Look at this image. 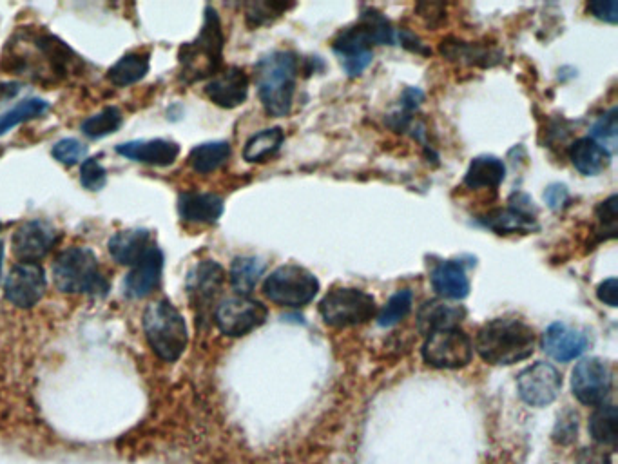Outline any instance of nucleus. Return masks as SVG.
<instances>
[{
  "label": "nucleus",
  "instance_id": "1",
  "mask_svg": "<svg viewBox=\"0 0 618 464\" xmlns=\"http://www.w3.org/2000/svg\"><path fill=\"white\" fill-rule=\"evenodd\" d=\"M394 42V29L379 11H363L358 22L339 31L332 49L350 77H358L372 62V46H387Z\"/></svg>",
  "mask_w": 618,
  "mask_h": 464
},
{
  "label": "nucleus",
  "instance_id": "2",
  "mask_svg": "<svg viewBox=\"0 0 618 464\" xmlns=\"http://www.w3.org/2000/svg\"><path fill=\"white\" fill-rule=\"evenodd\" d=\"M535 343V332L522 319L495 318L477 332L475 350L490 365L510 367L530 358Z\"/></svg>",
  "mask_w": 618,
  "mask_h": 464
},
{
  "label": "nucleus",
  "instance_id": "3",
  "mask_svg": "<svg viewBox=\"0 0 618 464\" xmlns=\"http://www.w3.org/2000/svg\"><path fill=\"white\" fill-rule=\"evenodd\" d=\"M254 78L267 115L289 116L298 82V55L274 51L256 64Z\"/></svg>",
  "mask_w": 618,
  "mask_h": 464
},
{
  "label": "nucleus",
  "instance_id": "4",
  "mask_svg": "<svg viewBox=\"0 0 618 464\" xmlns=\"http://www.w3.org/2000/svg\"><path fill=\"white\" fill-rule=\"evenodd\" d=\"M222 20L211 6L203 13V26L193 42H187L178 53L180 80L185 84L200 82L222 71L223 58Z\"/></svg>",
  "mask_w": 618,
  "mask_h": 464
},
{
  "label": "nucleus",
  "instance_id": "5",
  "mask_svg": "<svg viewBox=\"0 0 618 464\" xmlns=\"http://www.w3.org/2000/svg\"><path fill=\"white\" fill-rule=\"evenodd\" d=\"M145 339L156 358L174 363L182 358L189 343L184 316L167 300L151 303L144 312Z\"/></svg>",
  "mask_w": 618,
  "mask_h": 464
},
{
  "label": "nucleus",
  "instance_id": "6",
  "mask_svg": "<svg viewBox=\"0 0 618 464\" xmlns=\"http://www.w3.org/2000/svg\"><path fill=\"white\" fill-rule=\"evenodd\" d=\"M53 280L60 292L106 296L109 281L100 271L95 252L86 247H71L58 254L53 265Z\"/></svg>",
  "mask_w": 618,
  "mask_h": 464
},
{
  "label": "nucleus",
  "instance_id": "7",
  "mask_svg": "<svg viewBox=\"0 0 618 464\" xmlns=\"http://www.w3.org/2000/svg\"><path fill=\"white\" fill-rule=\"evenodd\" d=\"M319 314L330 327L336 329L358 327L376 316V298L365 290L338 287L330 290L321 300Z\"/></svg>",
  "mask_w": 618,
  "mask_h": 464
},
{
  "label": "nucleus",
  "instance_id": "8",
  "mask_svg": "<svg viewBox=\"0 0 618 464\" xmlns=\"http://www.w3.org/2000/svg\"><path fill=\"white\" fill-rule=\"evenodd\" d=\"M319 281L300 265H281L263 283L265 296L281 307L300 309L316 298Z\"/></svg>",
  "mask_w": 618,
  "mask_h": 464
},
{
  "label": "nucleus",
  "instance_id": "9",
  "mask_svg": "<svg viewBox=\"0 0 618 464\" xmlns=\"http://www.w3.org/2000/svg\"><path fill=\"white\" fill-rule=\"evenodd\" d=\"M423 359L434 368H464L474 359V343L459 327L435 330L426 336Z\"/></svg>",
  "mask_w": 618,
  "mask_h": 464
},
{
  "label": "nucleus",
  "instance_id": "10",
  "mask_svg": "<svg viewBox=\"0 0 618 464\" xmlns=\"http://www.w3.org/2000/svg\"><path fill=\"white\" fill-rule=\"evenodd\" d=\"M269 316L267 307L249 296H232L214 310V323L225 336L242 338L261 327Z\"/></svg>",
  "mask_w": 618,
  "mask_h": 464
},
{
  "label": "nucleus",
  "instance_id": "11",
  "mask_svg": "<svg viewBox=\"0 0 618 464\" xmlns=\"http://www.w3.org/2000/svg\"><path fill=\"white\" fill-rule=\"evenodd\" d=\"M611 388L613 372L602 359H582L571 372V390L582 405L599 406L606 403Z\"/></svg>",
  "mask_w": 618,
  "mask_h": 464
},
{
  "label": "nucleus",
  "instance_id": "12",
  "mask_svg": "<svg viewBox=\"0 0 618 464\" xmlns=\"http://www.w3.org/2000/svg\"><path fill=\"white\" fill-rule=\"evenodd\" d=\"M517 388L526 405L541 408L551 405L561 394L562 376L550 363L539 361L522 370L517 377Z\"/></svg>",
  "mask_w": 618,
  "mask_h": 464
},
{
  "label": "nucleus",
  "instance_id": "13",
  "mask_svg": "<svg viewBox=\"0 0 618 464\" xmlns=\"http://www.w3.org/2000/svg\"><path fill=\"white\" fill-rule=\"evenodd\" d=\"M46 272L39 263H19L4 281V296L19 309L37 305L46 294Z\"/></svg>",
  "mask_w": 618,
  "mask_h": 464
},
{
  "label": "nucleus",
  "instance_id": "14",
  "mask_svg": "<svg viewBox=\"0 0 618 464\" xmlns=\"http://www.w3.org/2000/svg\"><path fill=\"white\" fill-rule=\"evenodd\" d=\"M57 227L46 220H29L13 234V254L22 263H37L57 245Z\"/></svg>",
  "mask_w": 618,
  "mask_h": 464
},
{
  "label": "nucleus",
  "instance_id": "15",
  "mask_svg": "<svg viewBox=\"0 0 618 464\" xmlns=\"http://www.w3.org/2000/svg\"><path fill=\"white\" fill-rule=\"evenodd\" d=\"M483 223L497 234L532 232L539 229L537 211L533 207V202L530 196L522 193L513 194L510 198V205L506 209L486 214Z\"/></svg>",
  "mask_w": 618,
  "mask_h": 464
},
{
  "label": "nucleus",
  "instance_id": "16",
  "mask_svg": "<svg viewBox=\"0 0 618 464\" xmlns=\"http://www.w3.org/2000/svg\"><path fill=\"white\" fill-rule=\"evenodd\" d=\"M164 272V252L153 245L142 260L131 267L124 280V294L129 300H142L160 287Z\"/></svg>",
  "mask_w": 618,
  "mask_h": 464
},
{
  "label": "nucleus",
  "instance_id": "17",
  "mask_svg": "<svg viewBox=\"0 0 618 464\" xmlns=\"http://www.w3.org/2000/svg\"><path fill=\"white\" fill-rule=\"evenodd\" d=\"M205 95L223 109L242 106L249 97V77L242 68L223 69L207 82Z\"/></svg>",
  "mask_w": 618,
  "mask_h": 464
},
{
  "label": "nucleus",
  "instance_id": "18",
  "mask_svg": "<svg viewBox=\"0 0 618 464\" xmlns=\"http://www.w3.org/2000/svg\"><path fill=\"white\" fill-rule=\"evenodd\" d=\"M588 336L566 323H553L542 336L544 352L561 363L579 358L588 348Z\"/></svg>",
  "mask_w": 618,
  "mask_h": 464
},
{
  "label": "nucleus",
  "instance_id": "19",
  "mask_svg": "<svg viewBox=\"0 0 618 464\" xmlns=\"http://www.w3.org/2000/svg\"><path fill=\"white\" fill-rule=\"evenodd\" d=\"M225 272L216 261H200L187 276V294L198 309H207L222 289Z\"/></svg>",
  "mask_w": 618,
  "mask_h": 464
},
{
  "label": "nucleus",
  "instance_id": "20",
  "mask_svg": "<svg viewBox=\"0 0 618 464\" xmlns=\"http://www.w3.org/2000/svg\"><path fill=\"white\" fill-rule=\"evenodd\" d=\"M116 153L126 156L129 160L140 162V164L169 167L180 155V145L171 140H162V138L135 140V142L118 145Z\"/></svg>",
  "mask_w": 618,
  "mask_h": 464
},
{
  "label": "nucleus",
  "instance_id": "21",
  "mask_svg": "<svg viewBox=\"0 0 618 464\" xmlns=\"http://www.w3.org/2000/svg\"><path fill=\"white\" fill-rule=\"evenodd\" d=\"M430 281L435 292L446 300L461 301L470 294V280L459 261H439L430 272Z\"/></svg>",
  "mask_w": 618,
  "mask_h": 464
},
{
  "label": "nucleus",
  "instance_id": "22",
  "mask_svg": "<svg viewBox=\"0 0 618 464\" xmlns=\"http://www.w3.org/2000/svg\"><path fill=\"white\" fill-rule=\"evenodd\" d=\"M153 236L147 229H127L116 232L109 240V252L120 265L133 267L153 247Z\"/></svg>",
  "mask_w": 618,
  "mask_h": 464
},
{
  "label": "nucleus",
  "instance_id": "23",
  "mask_svg": "<svg viewBox=\"0 0 618 464\" xmlns=\"http://www.w3.org/2000/svg\"><path fill=\"white\" fill-rule=\"evenodd\" d=\"M178 213L185 222L213 225L223 214V200L213 193L180 194Z\"/></svg>",
  "mask_w": 618,
  "mask_h": 464
},
{
  "label": "nucleus",
  "instance_id": "24",
  "mask_svg": "<svg viewBox=\"0 0 618 464\" xmlns=\"http://www.w3.org/2000/svg\"><path fill=\"white\" fill-rule=\"evenodd\" d=\"M466 316L461 305H450L445 301H426L417 314V327L428 336L435 330L455 329Z\"/></svg>",
  "mask_w": 618,
  "mask_h": 464
},
{
  "label": "nucleus",
  "instance_id": "25",
  "mask_svg": "<svg viewBox=\"0 0 618 464\" xmlns=\"http://www.w3.org/2000/svg\"><path fill=\"white\" fill-rule=\"evenodd\" d=\"M570 160L573 167L579 173L586 176H597L604 169H608L611 162V155L606 149H602L590 136L580 138L575 144L571 145Z\"/></svg>",
  "mask_w": 618,
  "mask_h": 464
},
{
  "label": "nucleus",
  "instance_id": "26",
  "mask_svg": "<svg viewBox=\"0 0 618 464\" xmlns=\"http://www.w3.org/2000/svg\"><path fill=\"white\" fill-rule=\"evenodd\" d=\"M506 167L497 156L483 155L472 160L464 176V185L470 189H497L503 184Z\"/></svg>",
  "mask_w": 618,
  "mask_h": 464
},
{
  "label": "nucleus",
  "instance_id": "27",
  "mask_svg": "<svg viewBox=\"0 0 618 464\" xmlns=\"http://www.w3.org/2000/svg\"><path fill=\"white\" fill-rule=\"evenodd\" d=\"M267 269V263L254 258V256H240L232 261L231 278L232 289L238 292V296H249L252 290L256 289L263 272Z\"/></svg>",
  "mask_w": 618,
  "mask_h": 464
},
{
  "label": "nucleus",
  "instance_id": "28",
  "mask_svg": "<svg viewBox=\"0 0 618 464\" xmlns=\"http://www.w3.org/2000/svg\"><path fill=\"white\" fill-rule=\"evenodd\" d=\"M590 434L600 446L615 448L618 439L617 408L611 403H602L590 417Z\"/></svg>",
  "mask_w": 618,
  "mask_h": 464
},
{
  "label": "nucleus",
  "instance_id": "29",
  "mask_svg": "<svg viewBox=\"0 0 618 464\" xmlns=\"http://www.w3.org/2000/svg\"><path fill=\"white\" fill-rule=\"evenodd\" d=\"M231 158V145L227 142H207L194 147L189 153V165L196 173L209 174L220 169Z\"/></svg>",
  "mask_w": 618,
  "mask_h": 464
},
{
  "label": "nucleus",
  "instance_id": "30",
  "mask_svg": "<svg viewBox=\"0 0 618 464\" xmlns=\"http://www.w3.org/2000/svg\"><path fill=\"white\" fill-rule=\"evenodd\" d=\"M283 140H285V135L280 127H272V129L256 133L247 140V144L243 147V158L251 164L265 162L280 151Z\"/></svg>",
  "mask_w": 618,
  "mask_h": 464
},
{
  "label": "nucleus",
  "instance_id": "31",
  "mask_svg": "<svg viewBox=\"0 0 618 464\" xmlns=\"http://www.w3.org/2000/svg\"><path fill=\"white\" fill-rule=\"evenodd\" d=\"M149 73V57L142 53H129L115 62L107 71V78L115 86L126 87L140 82Z\"/></svg>",
  "mask_w": 618,
  "mask_h": 464
},
{
  "label": "nucleus",
  "instance_id": "32",
  "mask_svg": "<svg viewBox=\"0 0 618 464\" xmlns=\"http://www.w3.org/2000/svg\"><path fill=\"white\" fill-rule=\"evenodd\" d=\"M49 104L42 98H26L17 106L11 107L4 115H0V136L6 135L13 127L20 126L28 120H35L39 116L48 113Z\"/></svg>",
  "mask_w": 618,
  "mask_h": 464
},
{
  "label": "nucleus",
  "instance_id": "33",
  "mask_svg": "<svg viewBox=\"0 0 618 464\" xmlns=\"http://www.w3.org/2000/svg\"><path fill=\"white\" fill-rule=\"evenodd\" d=\"M122 113L120 109L115 106L104 107L97 115L89 116L84 122H82V133L97 140V138H104V136L113 135L115 131H118V127L122 126Z\"/></svg>",
  "mask_w": 618,
  "mask_h": 464
},
{
  "label": "nucleus",
  "instance_id": "34",
  "mask_svg": "<svg viewBox=\"0 0 618 464\" xmlns=\"http://www.w3.org/2000/svg\"><path fill=\"white\" fill-rule=\"evenodd\" d=\"M412 303H414V294H412V290H399V292H396V294L387 301V305L379 310V314H377V323H379L381 327H394L401 319H405L406 316L410 314Z\"/></svg>",
  "mask_w": 618,
  "mask_h": 464
},
{
  "label": "nucleus",
  "instance_id": "35",
  "mask_svg": "<svg viewBox=\"0 0 618 464\" xmlns=\"http://www.w3.org/2000/svg\"><path fill=\"white\" fill-rule=\"evenodd\" d=\"M441 53L445 57L452 58V60H461L466 64H483V66H492L490 58L493 57L490 51L474 46V44H468V42H459L455 40L454 44L450 40L443 42L441 46Z\"/></svg>",
  "mask_w": 618,
  "mask_h": 464
},
{
  "label": "nucleus",
  "instance_id": "36",
  "mask_svg": "<svg viewBox=\"0 0 618 464\" xmlns=\"http://www.w3.org/2000/svg\"><path fill=\"white\" fill-rule=\"evenodd\" d=\"M618 122H617V107H611L606 115L599 118V122L591 129V140H595L597 144L606 149L609 155H613L617 151L618 144Z\"/></svg>",
  "mask_w": 618,
  "mask_h": 464
},
{
  "label": "nucleus",
  "instance_id": "37",
  "mask_svg": "<svg viewBox=\"0 0 618 464\" xmlns=\"http://www.w3.org/2000/svg\"><path fill=\"white\" fill-rule=\"evenodd\" d=\"M51 155L55 160H58L60 164L75 165L84 160L87 155V147L82 144L77 138H64L57 144L53 145V151Z\"/></svg>",
  "mask_w": 618,
  "mask_h": 464
},
{
  "label": "nucleus",
  "instance_id": "38",
  "mask_svg": "<svg viewBox=\"0 0 618 464\" xmlns=\"http://www.w3.org/2000/svg\"><path fill=\"white\" fill-rule=\"evenodd\" d=\"M80 182L89 191H100L104 189L107 182V171L98 162L97 156L86 158L80 167Z\"/></svg>",
  "mask_w": 618,
  "mask_h": 464
},
{
  "label": "nucleus",
  "instance_id": "39",
  "mask_svg": "<svg viewBox=\"0 0 618 464\" xmlns=\"http://www.w3.org/2000/svg\"><path fill=\"white\" fill-rule=\"evenodd\" d=\"M252 11L247 13V20L251 22L252 26H261L265 22L274 19V17H280L281 13L292 8V4H252Z\"/></svg>",
  "mask_w": 618,
  "mask_h": 464
},
{
  "label": "nucleus",
  "instance_id": "40",
  "mask_svg": "<svg viewBox=\"0 0 618 464\" xmlns=\"http://www.w3.org/2000/svg\"><path fill=\"white\" fill-rule=\"evenodd\" d=\"M597 218L600 225L604 227V232H609V236L613 238L617 232V196H609L606 202L600 203L597 209Z\"/></svg>",
  "mask_w": 618,
  "mask_h": 464
},
{
  "label": "nucleus",
  "instance_id": "41",
  "mask_svg": "<svg viewBox=\"0 0 618 464\" xmlns=\"http://www.w3.org/2000/svg\"><path fill=\"white\" fill-rule=\"evenodd\" d=\"M588 11L593 13V17L615 24L618 20V2L617 0H597L588 4Z\"/></svg>",
  "mask_w": 618,
  "mask_h": 464
},
{
  "label": "nucleus",
  "instance_id": "42",
  "mask_svg": "<svg viewBox=\"0 0 618 464\" xmlns=\"http://www.w3.org/2000/svg\"><path fill=\"white\" fill-rule=\"evenodd\" d=\"M544 200L553 211H561L562 207L570 200V193H568L566 185L553 184L546 189Z\"/></svg>",
  "mask_w": 618,
  "mask_h": 464
},
{
  "label": "nucleus",
  "instance_id": "43",
  "mask_svg": "<svg viewBox=\"0 0 618 464\" xmlns=\"http://www.w3.org/2000/svg\"><path fill=\"white\" fill-rule=\"evenodd\" d=\"M597 298H599L604 305L609 307H617L618 305V283L617 278H609V280L602 281L597 289Z\"/></svg>",
  "mask_w": 618,
  "mask_h": 464
},
{
  "label": "nucleus",
  "instance_id": "44",
  "mask_svg": "<svg viewBox=\"0 0 618 464\" xmlns=\"http://www.w3.org/2000/svg\"><path fill=\"white\" fill-rule=\"evenodd\" d=\"M579 464H611V457L604 450L584 448V452L579 455Z\"/></svg>",
  "mask_w": 618,
  "mask_h": 464
},
{
  "label": "nucleus",
  "instance_id": "45",
  "mask_svg": "<svg viewBox=\"0 0 618 464\" xmlns=\"http://www.w3.org/2000/svg\"><path fill=\"white\" fill-rule=\"evenodd\" d=\"M2 261H4V243L0 242V276H2Z\"/></svg>",
  "mask_w": 618,
  "mask_h": 464
},
{
  "label": "nucleus",
  "instance_id": "46",
  "mask_svg": "<svg viewBox=\"0 0 618 464\" xmlns=\"http://www.w3.org/2000/svg\"><path fill=\"white\" fill-rule=\"evenodd\" d=\"M0 229H2V222H0Z\"/></svg>",
  "mask_w": 618,
  "mask_h": 464
}]
</instances>
